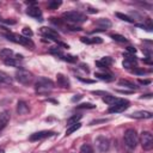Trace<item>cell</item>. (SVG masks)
<instances>
[{
    "label": "cell",
    "instance_id": "obj_20",
    "mask_svg": "<svg viewBox=\"0 0 153 153\" xmlns=\"http://www.w3.org/2000/svg\"><path fill=\"white\" fill-rule=\"evenodd\" d=\"M4 63H5L6 66H11V67H19V66H20L19 60L16 59V57H10V59H7V60H4Z\"/></svg>",
    "mask_w": 153,
    "mask_h": 153
},
{
    "label": "cell",
    "instance_id": "obj_4",
    "mask_svg": "<svg viewBox=\"0 0 153 153\" xmlns=\"http://www.w3.org/2000/svg\"><path fill=\"white\" fill-rule=\"evenodd\" d=\"M14 76H16V80L18 82L23 84V85H29V84H31L33 81V74L31 72L26 71V69H19V71H17L16 74H14Z\"/></svg>",
    "mask_w": 153,
    "mask_h": 153
},
{
    "label": "cell",
    "instance_id": "obj_32",
    "mask_svg": "<svg viewBox=\"0 0 153 153\" xmlns=\"http://www.w3.org/2000/svg\"><path fill=\"white\" fill-rule=\"evenodd\" d=\"M22 33H23V36L24 37H32V35H33V32H32V30L30 29V27H24L23 30H22Z\"/></svg>",
    "mask_w": 153,
    "mask_h": 153
},
{
    "label": "cell",
    "instance_id": "obj_41",
    "mask_svg": "<svg viewBox=\"0 0 153 153\" xmlns=\"http://www.w3.org/2000/svg\"><path fill=\"white\" fill-rule=\"evenodd\" d=\"M88 12H91V13H97V12H98V10H94V8H90V10H88Z\"/></svg>",
    "mask_w": 153,
    "mask_h": 153
},
{
    "label": "cell",
    "instance_id": "obj_24",
    "mask_svg": "<svg viewBox=\"0 0 153 153\" xmlns=\"http://www.w3.org/2000/svg\"><path fill=\"white\" fill-rule=\"evenodd\" d=\"M118 84H120V85H122V86L129 87V88H131V90H135V88H136V85H135L134 82L128 81V80H126V79H121V80L118 81Z\"/></svg>",
    "mask_w": 153,
    "mask_h": 153
},
{
    "label": "cell",
    "instance_id": "obj_23",
    "mask_svg": "<svg viewBox=\"0 0 153 153\" xmlns=\"http://www.w3.org/2000/svg\"><path fill=\"white\" fill-rule=\"evenodd\" d=\"M103 100L106 103V104H109V105H112L114 103H116L117 100H118V98H116L115 96H111V94H105L104 97H103Z\"/></svg>",
    "mask_w": 153,
    "mask_h": 153
},
{
    "label": "cell",
    "instance_id": "obj_14",
    "mask_svg": "<svg viewBox=\"0 0 153 153\" xmlns=\"http://www.w3.org/2000/svg\"><path fill=\"white\" fill-rule=\"evenodd\" d=\"M56 81H57V86H60L62 88H68L69 87V80L67 79V76H65L61 73H59L56 75Z\"/></svg>",
    "mask_w": 153,
    "mask_h": 153
},
{
    "label": "cell",
    "instance_id": "obj_30",
    "mask_svg": "<svg viewBox=\"0 0 153 153\" xmlns=\"http://www.w3.org/2000/svg\"><path fill=\"white\" fill-rule=\"evenodd\" d=\"M59 6H61V1L53 0V1H49V2H48V7H49L50 10H57Z\"/></svg>",
    "mask_w": 153,
    "mask_h": 153
},
{
    "label": "cell",
    "instance_id": "obj_15",
    "mask_svg": "<svg viewBox=\"0 0 153 153\" xmlns=\"http://www.w3.org/2000/svg\"><path fill=\"white\" fill-rule=\"evenodd\" d=\"M10 122V112L8 111H2L0 114V130H2Z\"/></svg>",
    "mask_w": 153,
    "mask_h": 153
},
{
    "label": "cell",
    "instance_id": "obj_33",
    "mask_svg": "<svg viewBox=\"0 0 153 153\" xmlns=\"http://www.w3.org/2000/svg\"><path fill=\"white\" fill-rule=\"evenodd\" d=\"M96 105L91 104V103H82L80 105H76V109H94Z\"/></svg>",
    "mask_w": 153,
    "mask_h": 153
},
{
    "label": "cell",
    "instance_id": "obj_10",
    "mask_svg": "<svg viewBox=\"0 0 153 153\" xmlns=\"http://www.w3.org/2000/svg\"><path fill=\"white\" fill-rule=\"evenodd\" d=\"M41 33L50 39H54V41H57V38H59L57 31H55L54 29H50V27H44V26L41 27Z\"/></svg>",
    "mask_w": 153,
    "mask_h": 153
},
{
    "label": "cell",
    "instance_id": "obj_7",
    "mask_svg": "<svg viewBox=\"0 0 153 153\" xmlns=\"http://www.w3.org/2000/svg\"><path fill=\"white\" fill-rule=\"evenodd\" d=\"M96 146H97V148H98L99 152L104 153V152L109 151V148H110V141H109L108 137L100 135V136H98L96 139Z\"/></svg>",
    "mask_w": 153,
    "mask_h": 153
},
{
    "label": "cell",
    "instance_id": "obj_18",
    "mask_svg": "<svg viewBox=\"0 0 153 153\" xmlns=\"http://www.w3.org/2000/svg\"><path fill=\"white\" fill-rule=\"evenodd\" d=\"M82 43H87V44H100L103 42V39L100 37H92V38H88V37H81L80 39Z\"/></svg>",
    "mask_w": 153,
    "mask_h": 153
},
{
    "label": "cell",
    "instance_id": "obj_39",
    "mask_svg": "<svg viewBox=\"0 0 153 153\" xmlns=\"http://www.w3.org/2000/svg\"><path fill=\"white\" fill-rule=\"evenodd\" d=\"M127 51H128V53H131V54H135L136 49H135V48H133V47H128V48H127Z\"/></svg>",
    "mask_w": 153,
    "mask_h": 153
},
{
    "label": "cell",
    "instance_id": "obj_13",
    "mask_svg": "<svg viewBox=\"0 0 153 153\" xmlns=\"http://www.w3.org/2000/svg\"><path fill=\"white\" fill-rule=\"evenodd\" d=\"M112 62H114V60H112L110 56H105V57H102L100 60L96 61V66H97L98 68L104 69V68H108L109 66H111Z\"/></svg>",
    "mask_w": 153,
    "mask_h": 153
},
{
    "label": "cell",
    "instance_id": "obj_3",
    "mask_svg": "<svg viewBox=\"0 0 153 153\" xmlns=\"http://www.w3.org/2000/svg\"><path fill=\"white\" fill-rule=\"evenodd\" d=\"M62 18H63V20H66L68 23H73V24L84 23L87 19L85 14H82L81 12H78V11H68V12H65V13H62Z\"/></svg>",
    "mask_w": 153,
    "mask_h": 153
},
{
    "label": "cell",
    "instance_id": "obj_1",
    "mask_svg": "<svg viewBox=\"0 0 153 153\" xmlns=\"http://www.w3.org/2000/svg\"><path fill=\"white\" fill-rule=\"evenodd\" d=\"M123 141H124V145L126 147L129 149V151H133L136 148L137 143H139V136H137V133L135 129L133 128H129L124 131V135H123Z\"/></svg>",
    "mask_w": 153,
    "mask_h": 153
},
{
    "label": "cell",
    "instance_id": "obj_19",
    "mask_svg": "<svg viewBox=\"0 0 153 153\" xmlns=\"http://www.w3.org/2000/svg\"><path fill=\"white\" fill-rule=\"evenodd\" d=\"M96 24L97 25H99L100 27H102V30H104V29H108V27H111V22L109 20V19H104V18H102V19H98L97 22H96Z\"/></svg>",
    "mask_w": 153,
    "mask_h": 153
},
{
    "label": "cell",
    "instance_id": "obj_40",
    "mask_svg": "<svg viewBox=\"0 0 153 153\" xmlns=\"http://www.w3.org/2000/svg\"><path fill=\"white\" fill-rule=\"evenodd\" d=\"M139 82H140L141 85H147V84H149V82H151V80H142V79H140V80H139Z\"/></svg>",
    "mask_w": 153,
    "mask_h": 153
},
{
    "label": "cell",
    "instance_id": "obj_28",
    "mask_svg": "<svg viewBox=\"0 0 153 153\" xmlns=\"http://www.w3.org/2000/svg\"><path fill=\"white\" fill-rule=\"evenodd\" d=\"M80 118H81V115H74V116L69 117V118L67 120V126L69 127V126H72V124L78 123V122L80 121Z\"/></svg>",
    "mask_w": 153,
    "mask_h": 153
},
{
    "label": "cell",
    "instance_id": "obj_25",
    "mask_svg": "<svg viewBox=\"0 0 153 153\" xmlns=\"http://www.w3.org/2000/svg\"><path fill=\"white\" fill-rule=\"evenodd\" d=\"M80 127H81V123H80V122H78V123H75V124L69 126V128L66 130V135H71L72 133H74V131H76L78 129H80Z\"/></svg>",
    "mask_w": 153,
    "mask_h": 153
},
{
    "label": "cell",
    "instance_id": "obj_37",
    "mask_svg": "<svg viewBox=\"0 0 153 153\" xmlns=\"http://www.w3.org/2000/svg\"><path fill=\"white\" fill-rule=\"evenodd\" d=\"M79 80H80V81H82V82H87V84H92V82H94L93 80H90V79H84V78H80V76H79Z\"/></svg>",
    "mask_w": 153,
    "mask_h": 153
},
{
    "label": "cell",
    "instance_id": "obj_22",
    "mask_svg": "<svg viewBox=\"0 0 153 153\" xmlns=\"http://www.w3.org/2000/svg\"><path fill=\"white\" fill-rule=\"evenodd\" d=\"M0 82L1 84H12V78L8 74H6L5 72L0 71Z\"/></svg>",
    "mask_w": 153,
    "mask_h": 153
},
{
    "label": "cell",
    "instance_id": "obj_35",
    "mask_svg": "<svg viewBox=\"0 0 153 153\" xmlns=\"http://www.w3.org/2000/svg\"><path fill=\"white\" fill-rule=\"evenodd\" d=\"M131 72H133V73H135V74H140V75H143V74L146 73V71H145V69H133Z\"/></svg>",
    "mask_w": 153,
    "mask_h": 153
},
{
    "label": "cell",
    "instance_id": "obj_5",
    "mask_svg": "<svg viewBox=\"0 0 153 153\" xmlns=\"http://www.w3.org/2000/svg\"><path fill=\"white\" fill-rule=\"evenodd\" d=\"M141 146L145 151H151L153 148V136L149 131H142L140 136Z\"/></svg>",
    "mask_w": 153,
    "mask_h": 153
},
{
    "label": "cell",
    "instance_id": "obj_31",
    "mask_svg": "<svg viewBox=\"0 0 153 153\" xmlns=\"http://www.w3.org/2000/svg\"><path fill=\"white\" fill-rule=\"evenodd\" d=\"M49 53L50 54H54V55H59V56H62V49L60 47H53L49 49Z\"/></svg>",
    "mask_w": 153,
    "mask_h": 153
},
{
    "label": "cell",
    "instance_id": "obj_6",
    "mask_svg": "<svg viewBox=\"0 0 153 153\" xmlns=\"http://www.w3.org/2000/svg\"><path fill=\"white\" fill-rule=\"evenodd\" d=\"M129 108V102L128 100H126V99H120L118 98V100L116 102V103H114L112 105H110V108H109V112L110 114H114V112H122V111H124L126 109H128Z\"/></svg>",
    "mask_w": 153,
    "mask_h": 153
},
{
    "label": "cell",
    "instance_id": "obj_34",
    "mask_svg": "<svg viewBox=\"0 0 153 153\" xmlns=\"http://www.w3.org/2000/svg\"><path fill=\"white\" fill-rule=\"evenodd\" d=\"M62 59L65 60V61H68V62H76V57L75 56H73V55H62Z\"/></svg>",
    "mask_w": 153,
    "mask_h": 153
},
{
    "label": "cell",
    "instance_id": "obj_11",
    "mask_svg": "<svg viewBox=\"0 0 153 153\" xmlns=\"http://www.w3.org/2000/svg\"><path fill=\"white\" fill-rule=\"evenodd\" d=\"M129 116L133 117V118H137V120H147V118H152L153 114H152L151 111L141 110V111H135V112L130 114Z\"/></svg>",
    "mask_w": 153,
    "mask_h": 153
},
{
    "label": "cell",
    "instance_id": "obj_8",
    "mask_svg": "<svg viewBox=\"0 0 153 153\" xmlns=\"http://www.w3.org/2000/svg\"><path fill=\"white\" fill-rule=\"evenodd\" d=\"M54 135V131H50V130H41V131H37V133H33L30 135L29 140L30 141H38V140H43L45 137H50Z\"/></svg>",
    "mask_w": 153,
    "mask_h": 153
},
{
    "label": "cell",
    "instance_id": "obj_9",
    "mask_svg": "<svg viewBox=\"0 0 153 153\" xmlns=\"http://www.w3.org/2000/svg\"><path fill=\"white\" fill-rule=\"evenodd\" d=\"M123 56H124V60H123L122 65H123L124 68L130 69V68H133L134 66H136V59H135L133 55H130V54H128V53H123Z\"/></svg>",
    "mask_w": 153,
    "mask_h": 153
},
{
    "label": "cell",
    "instance_id": "obj_36",
    "mask_svg": "<svg viewBox=\"0 0 153 153\" xmlns=\"http://www.w3.org/2000/svg\"><path fill=\"white\" fill-rule=\"evenodd\" d=\"M81 98H82V96H81V94H76V96H74V97L72 98V102H73V103H75V102H78V100H80Z\"/></svg>",
    "mask_w": 153,
    "mask_h": 153
},
{
    "label": "cell",
    "instance_id": "obj_27",
    "mask_svg": "<svg viewBox=\"0 0 153 153\" xmlns=\"http://www.w3.org/2000/svg\"><path fill=\"white\" fill-rule=\"evenodd\" d=\"M111 38H112L114 41H116V42H120V43H126V42H128V39H127L124 36L118 35V33H112V35H111Z\"/></svg>",
    "mask_w": 153,
    "mask_h": 153
},
{
    "label": "cell",
    "instance_id": "obj_21",
    "mask_svg": "<svg viewBox=\"0 0 153 153\" xmlns=\"http://www.w3.org/2000/svg\"><path fill=\"white\" fill-rule=\"evenodd\" d=\"M12 55H13V50H11V49H1L0 50V57L2 60H7V59L12 57Z\"/></svg>",
    "mask_w": 153,
    "mask_h": 153
},
{
    "label": "cell",
    "instance_id": "obj_16",
    "mask_svg": "<svg viewBox=\"0 0 153 153\" xmlns=\"http://www.w3.org/2000/svg\"><path fill=\"white\" fill-rule=\"evenodd\" d=\"M17 112L18 115H26L29 112V106L23 100H19L18 104H17Z\"/></svg>",
    "mask_w": 153,
    "mask_h": 153
},
{
    "label": "cell",
    "instance_id": "obj_38",
    "mask_svg": "<svg viewBox=\"0 0 153 153\" xmlns=\"http://www.w3.org/2000/svg\"><path fill=\"white\" fill-rule=\"evenodd\" d=\"M80 67H81V69H84L86 73H88V71H90V69H88V66H87V65H84V63H81V65H80Z\"/></svg>",
    "mask_w": 153,
    "mask_h": 153
},
{
    "label": "cell",
    "instance_id": "obj_12",
    "mask_svg": "<svg viewBox=\"0 0 153 153\" xmlns=\"http://www.w3.org/2000/svg\"><path fill=\"white\" fill-rule=\"evenodd\" d=\"M26 13H27L30 17H32V18H38L39 22L43 20V19H42V11H41L39 7H37V6H31V7H29V8L26 10Z\"/></svg>",
    "mask_w": 153,
    "mask_h": 153
},
{
    "label": "cell",
    "instance_id": "obj_2",
    "mask_svg": "<svg viewBox=\"0 0 153 153\" xmlns=\"http://www.w3.org/2000/svg\"><path fill=\"white\" fill-rule=\"evenodd\" d=\"M54 88V82L50 79L47 78H39L36 82H35V91L39 94H45L49 93L51 90Z\"/></svg>",
    "mask_w": 153,
    "mask_h": 153
},
{
    "label": "cell",
    "instance_id": "obj_42",
    "mask_svg": "<svg viewBox=\"0 0 153 153\" xmlns=\"http://www.w3.org/2000/svg\"><path fill=\"white\" fill-rule=\"evenodd\" d=\"M0 153H5V151L4 149H0Z\"/></svg>",
    "mask_w": 153,
    "mask_h": 153
},
{
    "label": "cell",
    "instance_id": "obj_17",
    "mask_svg": "<svg viewBox=\"0 0 153 153\" xmlns=\"http://www.w3.org/2000/svg\"><path fill=\"white\" fill-rule=\"evenodd\" d=\"M94 76H97L98 79L105 80V81H111L114 79V75L111 73H108V72H96Z\"/></svg>",
    "mask_w": 153,
    "mask_h": 153
},
{
    "label": "cell",
    "instance_id": "obj_26",
    "mask_svg": "<svg viewBox=\"0 0 153 153\" xmlns=\"http://www.w3.org/2000/svg\"><path fill=\"white\" fill-rule=\"evenodd\" d=\"M79 153H94V151H93V148H92L91 145L84 143V145L80 147V152H79Z\"/></svg>",
    "mask_w": 153,
    "mask_h": 153
},
{
    "label": "cell",
    "instance_id": "obj_29",
    "mask_svg": "<svg viewBox=\"0 0 153 153\" xmlns=\"http://www.w3.org/2000/svg\"><path fill=\"white\" fill-rule=\"evenodd\" d=\"M116 17L120 18V19H122V20H124V22H127V23H134V19H131L130 17H128V16H126V14H123V13L117 12V13H116Z\"/></svg>",
    "mask_w": 153,
    "mask_h": 153
}]
</instances>
